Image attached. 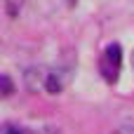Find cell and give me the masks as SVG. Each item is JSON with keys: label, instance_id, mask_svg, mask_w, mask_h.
Segmentation results:
<instances>
[{"label": "cell", "instance_id": "4", "mask_svg": "<svg viewBox=\"0 0 134 134\" xmlns=\"http://www.w3.org/2000/svg\"><path fill=\"white\" fill-rule=\"evenodd\" d=\"M0 85H2V97H9L12 92H14V85H12V80H9V75L5 73V75H0Z\"/></svg>", "mask_w": 134, "mask_h": 134}, {"label": "cell", "instance_id": "8", "mask_svg": "<svg viewBox=\"0 0 134 134\" xmlns=\"http://www.w3.org/2000/svg\"><path fill=\"white\" fill-rule=\"evenodd\" d=\"M132 66H134V52H132Z\"/></svg>", "mask_w": 134, "mask_h": 134}, {"label": "cell", "instance_id": "3", "mask_svg": "<svg viewBox=\"0 0 134 134\" xmlns=\"http://www.w3.org/2000/svg\"><path fill=\"white\" fill-rule=\"evenodd\" d=\"M47 92L49 94H59L61 92V87H64V80H61V75L59 73H49V78H47Z\"/></svg>", "mask_w": 134, "mask_h": 134}, {"label": "cell", "instance_id": "1", "mask_svg": "<svg viewBox=\"0 0 134 134\" xmlns=\"http://www.w3.org/2000/svg\"><path fill=\"white\" fill-rule=\"evenodd\" d=\"M120 64H122V49L118 42L108 45L101 54V61H99V71L104 75L106 82H115L118 80V73H120Z\"/></svg>", "mask_w": 134, "mask_h": 134}, {"label": "cell", "instance_id": "2", "mask_svg": "<svg viewBox=\"0 0 134 134\" xmlns=\"http://www.w3.org/2000/svg\"><path fill=\"white\" fill-rule=\"evenodd\" d=\"M47 78H49V73H45L42 68H28L24 73V82H26L28 92H38L40 85H47Z\"/></svg>", "mask_w": 134, "mask_h": 134}, {"label": "cell", "instance_id": "7", "mask_svg": "<svg viewBox=\"0 0 134 134\" xmlns=\"http://www.w3.org/2000/svg\"><path fill=\"white\" fill-rule=\"evenodd\" d=\"M5 134H21V130H14V127H7Z\"/></svg>", "mask_w": 134, "mask_h": 134}, {"label": "cell", "instance_id": "5", "mask_svg": "<svg viewBox=\"0 0 134 134\" xmlns=\"http://www.w3.org/2000/svg\"><path fill=\"white\" fill-rule=\"evenodd\" d=\"M113 134H134V127H130V125H122V127H118Z\"/></svg>", "mask_w": 134, "mask_h": 134}, {"label": "cell", "instance_id": "6", "mask_svg": "<svg viewBox=\"0 0 134 134\" xmlns=\"http://www.w3.org/2000/svg\"><path fill=\"white\" fill-rule=\"evenodd\" d=\"M40 134H61V130H57V127H45V130H40Z\"/></svg>", "mask_w": 134, "mask_h": 134}]
</instances>
